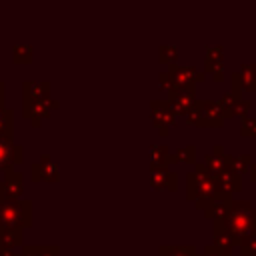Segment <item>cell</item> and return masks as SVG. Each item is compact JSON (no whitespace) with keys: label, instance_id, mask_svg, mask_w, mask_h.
Segmentation results:
<instances>
[{"label":"cell","instance_id":"3","mask_svg":"<svg viewBox=\"0 0 256 256\" xmlns=\"http://www.w3.org/2000/svg\"><path fill=\"white\" fill-rule=\"evenodd\" d=\"M188 122L196 126H220L224 122V114L216 102L200 100V102H194V106L190 108Z\"/></svg>","mask_w":256,"mask_h":256},{"label":"cell","instance_id":"6","mask_svg":"<svg viewBox=\"0 0 256 256\" xmlns=\"http://www.w3.org/2000/svg\"><path fill=\"white\" fill-rule=\"evenodd\" d=\"M222 58H224L222 46L208 48V52H206V70L212 72V76H214L216 82L222 80Z\"/></svg>","mask_w":256,"mask_h":256},{"label":"cell","instance_id":"8","mask_svg":"<svg viewBox=\"0 0 256 256\" xmlns=\"http://www.w3.org/2000/svg\"><path fill=\"white\" fill-rule=\"evenodd\" d=\"M250 166H252V158H250V154H240V156H236V158H232V170L236 172V174H246L248 170H250Z\"/></svg>","mask_w":256,"mask_h":256},{"label":"cell","instance_id":"15","mask_svg":"<svg viewBox=\"0 0 256 256\" xmlns=\"http://www.w3.org/2000/svg\"><path fill=\"white\" fill-rule=\"evenodd\" d=\"M204 256H224V254L218 252L214 246H206V248H204Z\"/></svg>","mask_w":256,"mask_h":256},{"label":"cell","instance_id":"13","mask_svg":"<svg viewBox=\"0 0 256 256\" xmlns=\"http://www.w3.org/2000/svg\"><path fill=\"white\" fill-rule=\"evenodd\" d=\"M194 146H188V148H182V150H178V154L174 156V158H178V160H184V162H194Z\"/></svg>","mask_w":256,"mask_h":256},{"label":"cell","instance_id":"12","mask_svg":"<svg viewBox=\"0 0 256 256\" xmlns=\"http://www.w3.org/2000/svg\"><path fill=\"white\" fill-rule=\"evenodd\" d=\"M252 108V102L250 100H246V98H238L236 100V106H234V114H238V116H246V112Z\"/></svg>","mask_w":256,"mask_h":256},{"label":"cell","instance_id":"16","mask_svg":"<svg viewBox=\"0 0 256 256\" xmlns=\"http://www.w3.org/2000/svg\"><path fill=\"white\" fill-rule=\"evenodd\" d=\"M248 172H250V180H252V182H256V162H252V166H250V170H248Z\"/></svg>","mask_w":256,"mask_h":256},{"label":"cell","instance_id":"2","mask_svg":"<svg viewBox=\"0 0 256 256\" xmlns=\"http://www.w3.org/2000/svg\"><path fill=\"white\" fill-rule=\"evenodd\" d=\"M216 196H220L216 178L210 174V170L204 164H198L196 172L188 174V198L200 202V200H212Z\"/></svg>","mask_w":256,"mask_h":256},{"label":"cell","instance_id":"9","mask_svg":"<svg viewBox=\"0 0 256 256\" xmlns=\"http://www.w3.org/2000/svg\"><path fill=\"white\" fill-rule=\"evenodd\" d=\"M162 256H196L194 246H170L162 248Z\"/></svg>","mask_w":256,"mask_h":256},{"label":"cell","instance_id":"7","mask_svg":"<svg viewBox=\"0 0 256 256\" xmlns=\"http://www.w3.org/2000/svg\"><path fill=\"white\" fill-rule=\"evenodd\" d=\"M238 74H240L242 90H248V92H256V62H250V64H242V68L238 70Z\"/></svg>","mask_w":256,"mask_h":256},{"label":"cell","instance_id":"1","mask_svg":"<svg viewBox=\"0 0 256 256\" xmlns=\"http://www.w3.org/2000/svg\"><path fill=\"white\" fill-rule=\"evenodd\" d=\"M216 224H220L236 240V244H240L256 232V210H252L250 200H232L228 216Z\"/></svg>","mask_w":256,"mask_h":256},{"label":"cell","instance_id":"10","mask_svg":"<svg viewBox=\"0 0 256 256\" xmlns=\"http://www.w3.org/2000/svg\"><path fill=\"white\" fill-rule=\"evenodd\" d=\"M240 256H256V232L240 242Z\"/></svg>","mask_w":256,"mask_h":256},{"label":"cell","instance_id":"11","mask_svg":"<svg viewBox=\"0 0 256 256\" xmlns=\"http://www.w3.org/2000/svg\"><path fill=\"white\" fill-rule=\"evenodd\" d=\"M242 136H256V118L254 116H242V128H240Z\"/></svg>","mask_w":256,"mask_h":256},{"label":"cell","instance_id":"4","mask_svg":"<svg viewBox=\"0 0 256 256\" xmlns=\"http://www.w3.org/2000/svg\"><path fill=\"white\" fill-rule=\"evenodd\" d=\"M214 178H216V184H218L220 194H228V196H230V192H238V190L242 188V176L236 174L232 168H228V170L216 174Z\"/></svg>","mask_w":256,"mask_h":256},{"label":"cell","instance_id":"14","mask_svg":"<svg viewBox=\"0 0 256 256\" xmlns=\"http://www.w3.org/2000/svg\"><path fill=\"white\" fill-rule=\"evenodd\" d=\"M242 92H244V90H242V82H240V74H238V72H234V74H232V94L240 98V94H242Z\"/></svg>","mask_w":256,"mask_h":256},{"label":"cell","instance_id":"5","mask_svg":"<svg viewBox=\"0 0 256 256\" xmlns=\"http://www.w3.org/2000/svg\"><path fill=\"white\" fill-rule=\"evenodd\" d=\"M172 112H180V114H188L190 108L194 106V88H180V90H172Z\"/></svg>","mask_w":256,"mask_h":256}]
</instances>
